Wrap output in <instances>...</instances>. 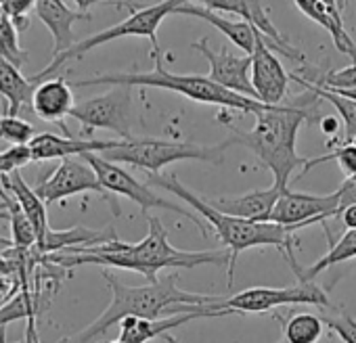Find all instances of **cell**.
I'll return each instance as SVG.
<instances>
[{
  "instance_id": "obj_1",
  "label": "cell",
  "mask_w": 356,
  "mask_h": 343,
  "mask_svg": "<svg viewBox=\"0 0 356 343\" xmlns=\"http://www.w3.org/2000/svg\"><path fill=\"white\" fill-rule=\"evenodd\" d=\"M149 233L140 243H126V241H111L97 247H78L67 249L63 253H49L44 256L49 262L70 270L82 264H99L109 268H126L140 272L149 283H157L159 270H181V268H197L204 264L225 266L229 264L227 249H210V251H183L176 249L170 239L168 231L163 228L157 216H147Z\"/></svg>"
},
{
  "instance_id": "obj_2",
  "label": "cell",
  "mask_w": 356,
  "mask_h": 343,
  "mask_svg": "<svg viewBox=\"0 0 356 343\" xmlns=\"http://www.w3.org/2000/svg\"><path fill=\"white\" fill-rule=\"evenodd\" d=\"M318 103L321 99L306 90L300 97L285 99L281 105H264V109L256 113L254 128L248 132L235 130L233 136L227 138V144H241L254 151V155L273 172V185L287 191L291 174L306 165V157H300L296 149L298 130L304 122H318L323 117Z\"/></svg>"
},
{
  "instance_id": "obj_3",
  "label": "cell",
  "mask_w": 356,
  "mask_h": 343,
  "mask_svg": "<svg viewBox=\"0 0 356 343\" xmlns=\"http://www.w3.org/2000/svg\"><path fill=\"white\" fill-rule=\"evenodd\" d=\"M103 278L111 291V303L88 326H84L80 333L72 337H63L61 343H92L95 339L103 337L113 324H118L126 316L155 320L165 310H174L181 314L197 312V310H220L218 303L225 299L220 295H204V293H191V291L178 289L176 272L163 276L157 283H149L143 287L124 285L115 274L107 270L103 272Z\"/></svg>"
},
{
  "instance_id": "obj_4",
  "label": "cell",
  "mask_w": 356,
  "mask_h": 343,
  "mask_svg": "<svg viewBox=\"0 0 356 343\" xmlns=\"http://www.w3.org/2000/svg\"><path fill=\"white\" fill-rule=\"evenodd\" d=\"M149 185H157V187L170 191L172 195H176L185 206L195 210L197 216L204 220V224L216 233V237L222 241V245L229 253V264H227L229 289L233 287L237 258L241 256V251L252 249V247H277L285 256V260L289 262L293 272L300 268L293 260V245H296L298 228L279 226L273 222H250V220L225 216V214L216 212L206 199H202L200 195L189 191L174 174H163V176L149 174Z\"/></svg>"
},
{
  "instance_id": "obj_5",
  "label": "cell",
  "mask_w": 356,
  "mask_h": 343,
  "mask_svg": "<svg viewBox=\"0 0 356 343\" xmlns=\"http://www.w3.org/2000/svg\"><path fill=\"white\" fill-rule=\"evenodd\" d=\"M151 59H155V67L151 72H111V74H101L95 78H84L76 80L70 86L82 88V86H145V88H161V90H172L183 94L195 103H206V105H216L220 109H235L241 113H258L264 109L262 103L241 97L237 92L225 90L216 86L214 82L208 80V76H197V74H187L178 76L165 69L161 51L151 53Z\"/></svg>"
},
{
  "instance_id": "obj_6",
  "label": "cell",
  "mask_w": 356,
  "mask_h": 343,
  "mask_svg": "<svg viewBox=\"0 0 356 343\" xmlns=\"http://www.w3.org/2000/svg\"><path fill=\"white\" fill-rule=\"evenodd\" d=\"M229 149L227 140L218 144H197L187 140H168V138H128L118 140V144L99 157L111 163H128L140 169H147L149 174H157L161 167L176 163V161H208V163H222L225 151Z\"/></svg>"
},
{
  "instance_id": "obj_7",
  "label": "cell",
  "mask_w": 356,
  "mask_h": 343,
  "mask_svg": "<svg viewBox=\"0 0 356 343\" xmlns=\"http://www.w3.org/2000/svg\"><path fill=\"white\" fill-rule=\"evenodd\" d=\"M181 5V0H163V3H157V5H151V7H145V9H138V11H132L130 17L118 22L115 26L99 32V34H92L80 42H76L70 51L61 53L59 57L51 59V63L36 76L30 78V84H38L42 80H49L53 78L55 72H59L65 63H70L72 59H82L88 51L97 49V47H103L107 42H113V40H120V38H130V36H136V38H149L153 42V51L151 53H157L159 51V44H157V30L159 26L163 24V19L168 15H172L176 11V7Z\"/></svg>"
},
{
  "instance_id": "obj_8",
  "label": "cell",
  "mask_w": 356,
  "mask_h": 343,
  "mask_svg": "<svg viewBox=\"0 0 356 343\" xmlns=\"http://www.w3.org/2000/svg\"><path fill=\"white\" fill-rule=\"evenodd\" d=\"M82 159L92 167L95 176L101 185V189L105 193H113V195H122L130 201H134L140 212L147 216L149 210H165V212H174L183 218H189L204 237H208V226L202 222V218L197 214H193L189 208H181V206H174L170 203L168 199L159 197L157 193H153V189H149V185H143L138 183L130 172H126L122 165L118 163H111L95 153H88V155H82Z\"/></svg>"
},
{
  "instance_id": "obj_9",
  "label": "cell",
  "mask_w": 356,
  "mask_h": 343,
  "mask_svg": "<svg viewBox=\"0 0 356 343\" xmlns=\"http://www.w3.org/2000/svg\"><path fill=\"white\" fill-rule=\"evenodd\" d=\"M70 117L80 122L82 134L90 136L92 130H111L122 136V140L132 138V126L136 119L134 99L130 86H113L109 92L92 97L78 103Z\"/></svg>"
},
{
  "instance_id": "obj_10",
  "label": "cell",
  "mask_w": 356,
  "mask_h": 343,
  "mask_svg": "<svg viewBox=\"0 0 356 343\" xmlns=\"http://www.w3.org/2000/svg\"><path fill=\"white\" fill-rule=\"evenodd\" d=\"M316 306L321 310L329 308V295L316 283H300L291 287H252L235 293L218 303L220 310L237 314H262L279 306Z\"/></svg>"
},
{
  "instance_id": "obj_11",
  "label": "cell",
  "mask_w": 356,
  "mask_h": 343,
  "mask_svg": "<svg viewBox=\"0 0 356 343\" xmlns=\"http://www.w3.org/2000/svg\"><path fill=\"white\" fill-rule=\"evenodd\" d=\"M200 5H204L206 9L214 13L235 15L237 19L250 24L262 36V40L273 53L285 55L287 59L306 67V57L300 51H296L289 44V40L275 28V24L268 17V7L264 3H250V0H206V3H200Z\"/></svg>"
},
{
  "instance_id": "obj_12",
  "label": "cell",
  "mask_w": 356,
  "mask_h": 343,
  "mask_svg": "<svg viewBox=\"0 0 356 343\" xmlns=\"http://www.w3.org/2000/svg\"><path fill=\"white\" fill-rule=\"evenodd\" d=\"M337 212H339V199L335 191L329 195H308V193L285 191L275 203L268 216V222L300 231L314 222L325 226V222L329 218H335Z\"/></svg>"
},
{
  "instance_id": "obj_13",
  "label": "cell",
  "mask_w": 356,
  "mask_h": 343,
  "mask_svg": "<svg viewBox=\"0 0 356 343\" xmlns=\"http://www.w3.org/2000/svg\"><path fill=\"white\" fill-rule=\"evenodd\" d=\"M193 51L206 57L210 63V76L208 80L214 82L216 86L237 92L241 97L254 99V88L250 84V67H252V55H237L229 47H220L218 51L210 49L208 38H200L191 44Z\"/></svg>"
},
{
  "instance_id": "obj_14",
  "label": "cell",
  "mask_w": 356,
  "mask_h": 343,
  "mask_svg": "<svg viewBox=\"0 0 356 343\" xmlns=\"http://www.w3.org/2000/svg\"><path fill=\"white\" fill-rule=\"evenodd\" d=\"M34 191L42 199L44 206H51V203L63 201L67 197L82 195V193H99V195L107 197V193L101 189V185L95 176L92 167L82 157L61 159L57 169Z\"/></svg>"
},
{
  "instance_id": "obj_15",
  "label": "cell",
  "mask_w": 356,
  "mask_h": 343,
  "mask_svg": "<svg viewBox=\"0 0 356 343\" xmlns=\"http://www.w3.org/2000/svg\"><path fill=\"white\" fill-rule=\"evenodd\" d=\"M250 84L254 88L256 101L268 107L281 105L287 99L289 74L277 59V55L266 47L262 36L256 32V42L252 51Z\"/></svg>"
},
{
  "instance_id": "obj_16",
  "label": "cell",
  "mask_w": 356,
  "mask_h": 343,
  "mask_svg": "<svg viewBox=\"0 0 356 343\" xmlns=\"http://www.w3.org/2000/svg\"><path fill=\"white\" fill-rule=\"evenodd\" d=\"M34 13L53 34V59L76 44L74 24L90 19L88 13L67 7V3H63V0H36Z\"/></svg>"
},
{
  "instance_id": "obj_17",
  "label": "cell",
  "mask_w": 356,
  "mask_h": 343,
  "mask_svg": "<svg viewBox=\"0 0 356 343\" xmlns=\"http://www.w3.org/2000/svg\"><path fill=\"white\" fill-rule=\"evenodd\" d=\"M118 140H92V138H72V136H57L53 132L36 134L30 140L32 161H49V159H67V157H82L88 153L101 155L113 149Z\"/></svg>"
},
{
  "instance_id": "obj_18",
  "label": "cell",
  "mask_w": 356,
  "mask_h": 343,
  "mask_svg": "<svg viewBox=\"0 0 356 343\" xmlns=\"http://www.w3.org/2000/svg\"><path fill=\"white\" fill-rule=\"evenodd\" d=\"M229 314H233V312H229V310H197V312L170 316V318H155V320L126 316L124 320H120V337L118 339L122 343H147L149 339H157V337L170 333L172 328L183 326L185 322H193L200 318H212V316H229Z\"/></svg>"
},
{
  "instance_id": "obj_19",
  "label": "cell",
  "mask_w": 356,
  "mask_h": 343,
  "mask_svg": "<svg viewBox=\"0 0 356 343\" xmlns=\"http://www.w3.org/2000/svg\"><path fill=\"white\" fill-rule=\"evenodd\" d=\"M30 105H32V111L40 119L53 122V124L61 126L63 130H65L63 119L70 117L72 109L76 107L72 86L67 84L65 76L49 78V80H42V82L34 84Z\"/></svg>"
},
{
  "instance_id": "obj_20",
  "label": "cell",
  "mask_w": 356,
  "mask_h": 343,
  "mask_svg": "<svg viewBox=\"0 0 356 343\" xmlns=\"http://www.w3.org/2000/svg\"><path fill=\"white\" fill-rule=\"evenodd\" d=\"M293 5L310 22L318 24L325 32H329L335 49L341 55H348L352 59V63H356V44L350 38V34L341 22L343 3H335V0H331V3H325V0H296Z\"/></svg>"
},
{
  "instance_id": "obj_21",
  "label": "cell",
  "mask_w": 356,
  "mask_h": 343,
  "mask_svg": "<svg viewBox=\"0 0 356 343\" xmlns=\"http://www.w3.org/2000/svg\"><path fill=\"white\" fill-rule=\"evenodd\" d=\"M283 193L285 191L273 185L268 189H258L239 197H222V199H206V201L225 216H233L250 222H268V216Z\"/></svg>"
},
{
  "instance_id": "obj_22",
  "label": "cell",
  "mask_w": 356,
  "mask_h": 343,
  "mask_svg": "<svg viewBox=\"0 0 356 343\" xmlns=\"http://www.w3.org/2000/svg\"><path fill=\"white\" fill-rule=\"evenodd\" d=\"M118 239L120 237L115 235L113 226H107L103 231H92L86 226H72L70 231L49 228L44 237L34 245V249L42 256H49V253H61V251L78 249V247H97V245H105Z\"/></svg>"
},
{
  "instance_id": "obj_23",
  "label": "cell",
  "mask_w": 356,
  "mask_h": 343,
  "mask_svg": "<svg viewBox=\"0 0 356 343\" xmlns=\"http://www.w3.org/2000/svg\"><path fill=\"white\" fill-rule=\"evenodd\" d=\"M174 13H178V15H189V17H197V19L208 22L218 32H222L237 49H241L245 55H252L254 42H256V30L250 24H245L241 19H233V17L220 15V13H214V11L206 9L200 3H185V0H181V5L176 7Z\"/></svg>"
},
{
  "instance_id": "obj_24",
  "label": "cell",
  "mask_w": 356,
  "mask_h": 343,
  "mask_svg": "<svg viewBox=\"0 0 356 343\" xmlns=\"http://www.w3.org/2000/svg\"><path fill=\"white\" fill-rule=\"evenodd\" d=\"M0 187H3L22 208V212L26 214V218L30 220L34 235H36V243L44 237V233L49 231V218H47V206L42 203V199L36 195V191L22 178L19 169L11 172V174H3L0 176Z\"/></svg>"
},
{
  "instance_id": "obj_25",
  "label": "cell",
  "mask_w": 356,
  "mask_h": 343,
  "mask_svg": "<svg viewBox=\"0 0 356 343\" xmlns=\"http://www.w3.org/2000/svg\"><path fill=\"white\" fill-rule=\"evenodd\" d=\"M53 293L49 289H28L22 293H15L11 299H7L0 306V328H5L9 322L19 318H38L42 312L51 308Z\"/></svg>"
},
{
  "instance_id": "obj_26",
  "label": "cell",
  "mask_w": 356,
  "mask_h": 343,
  "mask_svg": "<svg viewBox=\"0 0 356 343\" xmlns=\"http://www.w3.org/2000/svg\"><path fill=\"white\" fill-rule=\"evenodd\" d=\"M34 86L28 78L22 76L19 69L9 65L5 59H0V99H5V111L3 115L19 117V111H24L30 105Z\"/></svg>"
},
{
  "instance_id": "obj_27",
  "label": "cell",
  "mask_w": 356,
  "mask_h": 343,
  "mask_svg": "<svg viewBox=\"0 0 356 343\" xmlns=\"http://www.w3.org/2000/svg\"><path fill=\"white\" fill-rule=\"evenodd\" d=\"M354 258H356V231H346L337 241H333L329 245V251L318 262H314L308 268H298L296 276L300 283H314V278L321 272H325L327 268L337 266L348 260H354Z\"/></svg>"
},
{
  "instance_id": "obj_28",
  "label": "cell",
  "mask_w": 356,
  "mask_h": 343,
  "mask_svg": "<svg viewBox=\"0 0 356 343\" xmlns=\"http://www.w3.org/2000/svg\"><path fill=\"white\" fill-rule=\"evenodd\" d=\"M325 324L321 316L312 312L291 314L283 324V343H318L323 339Z\"/></svg>"
},
{
  "instance_id": "obj_29",
  "label": "cell",
  "mask_w": 356,
  "mask_h": 343,
  "mask_svg": "<svg viewBox=\"0 0 356 343\" xmlns=\"http://www.w3.org/2000/svg\"><path fill=\"white\" fill-rule=\"evenodd\" d=\"M289 80H293L296 84L304 86L306 90H310V92L316 94L318 99L329 101V103L335 107V111L339 113V117H341V122H343V142H350V140L356 136V101H350V99H346V97H341V94H335V92L323 88V86L308 84V82L300 80L296 74H289Z\"/></svg>"
},
{
  "instance_id": "obj_30",
  "label": "cell",
  "mask_w": 356,
  "mask_h": 343,
  "mask_svg": "<svg viewBox=\"0 0 356 343\" xmlns=\"http://www.w3.org/2000/svg\"><path fill=\"white\" fill-rule=\"evenodd\" d=\"M0 201H3V208L9 214V222H11V245L15 249H32L36 245V235H34V228H32L30 220L22 212L19 203L3 187H0Z\"/></svg>"
},
{
  "instance_id": "obj_31",
  "label": "cell",
  "mask_w": 356,
  "mask_h": 343,
  "mask_svg": "<svg viewBox=\"0 0 356 343\" xmlns=\"http://www.w3.org/2000/svg\"><path fill=\"white\" fill-rule=\"evenodd\" d=\"M17 36L19 34L15 32L11 19L0 11V59H5L15 69H22L28 63V51L19 47Z\"/></svg>"
},
{
  "instance_id": "obj_32",
  "label": "cell",
  "mask_w": 356,
  "mask_h": 343,
  "mask_svg": "<svg viewBox=\"0 0 356 343\" xmlns=\"http://www.w3.org/2000/svg\"><path fill=\"white\" fill-rule=\"evenodd\" d=\"M337 161L339 169L343 172L346 178H356V147L350 144V142H341L337 147H331V151L323 157H314V159H306V165L302 167V176L308 174V172L318 165V163H325V161Z\"/></svg>"
},
{
  "instance_id": "obj_33",
  "label": "cell",
  "mask_w": 356,
  "mask_h": 343,
  "mask_svg": "<svg viewBox=\"0 0 356 343\" xmlns=\"http://www.w3.org/2000/svg\"><path fill=\"white\" fill-rule=\"evenodd\" d=\"M36 132L30 122L13 115H0V140H7L15 147V144H30Z\"/></svg>"
},
{
  "instance_id": "obj_34",
  "label": "cell",
  "mask_w": 356,
  "mask_h": 343,
  "mask_svg": "<svg viewBox=\"0 0 356 343\" xmlns=\"http://www.w3.org/2000/svg\"><path fill=\"white\" fill-rule=\"evenodd\" d=\"M323 324H327L343 343H356V320L350 318L343 310L327 308V314L321 318Z\"/></svg>"
},
{
  "instance_id": "obj_35",
  "label": "cell",
  "mask_w": 356,
  "mask_h": 343,
  "mask_svg": "<svg viewBox=\"0 0 356 343\" xmlns=\"http://www.w3.org/2000/svg\"><path fill=\"white\" fill-rule=\"evenodd\" d=\"M0 11L9 19L26 17L30 11H34V0H3V3H0Z\"/></svg>"
},
{
  "instance_id": "obj_36",
  "label": "cell",
  "mask_w": 356,
  "mask_h": 343,
  "mask_svg": "<svg viewBox=\"0 0 356 343\" xmlns=\"http://www.w3.org/2000/svg\"><path fill=\"white\" fill-rule=\"evenodd\" d=\"M335 193L339 199V210H343L346 206H354L356 203V178H346Z\"/></svg>"
},
{
  "instance_id": "obj_37",
  "label": "cell",
  "mask_w": 356,
  "mask_h": 343,
  "mask_svg": "<svg viewBox=\"0 0 356 343\" xmlns=\"http://www.w3.org/2000/svg\"><path fill=\"white\" fill-rule=\"evenodd\" d=\"M337 218L341 220V224L348 231H356V203L354 206H346L343 210L337 212Z\"/></svg>"
},
{
  "instance_id": "obj_38",
  "label": "cell",
  "mask_w": 356,
  "mask_h": 343,
  "mask_svg": "<svg viewBox=\"0 0 356 343\" xmlns=\"http://www.w3.org/2000/svg\"><path fill=\"white\" fill-rule=\"evenodd\" d=\"M318 124H321V130H323V134L325 136H329L331 140H333V136H337V132H339V122H337V117H321L318 119Z\"/></svg>"
},
{
  "instance_id": "obj_39",
  "label": "cell",
  "mask_w": 356,
  "mask_h": 343,
  "mask_svg": "<svg viewBox=\"0 0 356 343\" xmlns=\"http://www.w3.org/2000/svg\"><path fill=\"white\" fill-rule=\"evenodd\" d=\"M26 343H40L38 337V326H36V318H30L26 324Z\"/></svg>"
},
{
  "instance_id": "obj_40",
  "label": "cell",
  "mask_w": 356,
  "mask_h": 343,
  "mask_svg": "<svg viewBox=\"0 0 356 343\" xmlns=\"http://www.w3.org/2000/svg\"><path fill=\"white\" fill-rule=\"evenodd\" d=\"M3 174H11V167L7 163V157H5V151H0V176Z\"/></svg>"
},
{
  "instance_id": "obj_41",
  "label": "cell",
  "mask_w": 356,
  "mask_h": 343,
  "mask_svg": "<svg viewBox=\"0 0 356 343\" xmlns=\"http://www.w3.org/2000/svg\"><path fill=\"white\" fill-rule=\"evenodd\" d=\"M161 339H163L165 343H181V341H178L176 337H172L170 333H165V335H161Z\"/></svg>"
},
{
  "instance_id": "obj_42",
  "label": "cell",
  "mask_w": 356,
  "mask_h": 343,
  "mask_svg": "<svg viewBox=\"0 0 356 343\" xmlns=\"http://www.w3.org/2000/svg\"><path fill=\"white\" fill-rule=\"evenodd\" d=\"M0 220H9V214L3 206H0Z\"/></svg>"
},
{
  "instance_id": "obj_43",
  "label": "cell",
  "mask_w": 356,
  "mask_h": 343,
  "mask_svg": "<svg viewBox=\"0 0 356 343\" xmlns=\"http://www.w3.org/2000/svg\"><path fill=\"white\" fill-rule=\"evenodd\" d=\"M109 343H122L120 339H113V341H109Z\"/></svg>"
}]
</instances>
